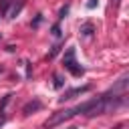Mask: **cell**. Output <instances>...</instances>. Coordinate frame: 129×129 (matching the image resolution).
<instances>
[{
    "label": "cell",
    "instance_id": "6",
    "mask_svg": "<svg viewBox=\"0 0 129 129\" xmlns=\"http://www.w3.org/2000/svg\"><path fill=\"white\" fill-rule=\"evenodd\" d=\"M52 79H54V83H52V85H54V89H60V87L64 85V83H62V77H60V75H54Z\"/></svg>",
    "mask_w": 129,
    "mask_h": 129
},
{
    "label": "cell",
    "instance_id": "4",
    "mask_svg": "<svg viewBox=\"0 0 129 129\" xmlns=\"http://www.w3.org/2000/svg\"><path fill=\"white\" fill-rule=\"evenodd\" d=\"M79 32H81V36L91 38V36H93V32H95V24H93V22H85V24H81Z\"/></svg>",
    "mask_w": 129,
    "mask_h": 129
},
{
    "label": "cell",
    "instance_id": "2",
    "mask_svg": "<svg viewBox=\"0 0 129 129\" xmlns=\"http://www.w3.org/2000/svg\"><path fill=\"white\" fill-rule=\"evenodd\" d=\"M89 91H91V85L69 89V91H64V95H62V97H58V103H64V101H69V99H75V97H79V95H85V93H89Z\"/></svg>",
    "mask_w": 129,
    "mask_h": 129
},
{
    "label": "cell",
    "instance_id": "10",
    "mask_svg": "<svg viewBox=\"0 0 129 129\" xmlns=\"http://www.w3.org/2000/svg\"><path fill=\"white\" fill-rule=\"evenodd\" d=\"M58 48H60V46H52V50H50V54H48V56H50V58H52V56H54V54H56V52H58Z\"/></svg>",
    "mask_w": 129,
    "mask_h": 129
},
{
    "label": "cell",
    "instance_id": "9",
    "mask_svg": "<svg viewBox=\"0 0 129 129\" xmlns=\"http://www.w3.org/2000/svg\"><path fill=\"white\" fill-rule=\"evenodd\" d=\"M97 4H99V0H89V2H87V8H95Z\"/></svg>",
    "mask_w": 129,
    "mask_h": 129
},
{
    "label": "cell",
    "instance_id": "11",
    "mask_svg": "<svg viewBox=\"0 0 129 129\" xmlns=\"http://www.w3.org/2000/svg\"><path fill=\"white\" fill-rule=\"evenodd\" d=\"M113 4H115V6H119V0H113Z\"/></svg>",
    "mask_w": 129,
    "mask_h": 129
},
{
    "label": "cell",
    "instance_id": "7",
    "mask_svg": "<svg viewBox=\"0 0 129 129\" xmlns=\"http://www.w3.org/2000/svg\"><path fill=\"white\" fill-rule=\"evenodd\" d=\"M22 6H24V2H22V0H18V6L14 4V8H12V12H10V16H16V14L20 12V8H22Z\"/></svg>",
    "mask_w": 129,
    "mask_h": 129
},
{
    "label": "cell",
    "instance_id": "3",
    "mask_svg": "<svg viewBox=\"0 0 129 129\" xmlns=\"http://www.w3.org/2000/svg\"><path fill=\"white\" fill-rule=\"evenodd\" d=\"M38 109H42L40 99H32V101H28V103L22 107V113H24V115H30V113H34V111H38Z\"/></svg>",
    "mask_w": 129,
    "mask_h": 129
},
{
    "label": "cell",
    "instance_id": "8",
    "mask_svg": "<svg viewBox=\"0 0 129 129\" xmlns=\"http://www.w3.org/2000/svg\"><path fill=\"white\" fill-rule=\"evenodd\" d=\"M52 34H54V36H60V26H58V24L52 26Z\"/></svg>",
    "mask_w": 129,
    "mask_h": 129
},
{
    "label": "cell",
    "instance_id": "13",
    "mask_svg": "<svg viewBox=\"0 0 129 129\" xmlns=\"http://www.w3.org/2000/svg\"><path fill=\"white\" fill-rule=\"evenodd\" d=\"M0 73H2V67H0Z\"/></svg>",
    "mask_w": 129,
    "mask_h": 129
},
{
    "label": "cell",
    "instance_id": "5",
    "mask_svg": "<svg viewBox=\"0 0 129 129\" xmlns=\"http://www.w3.org/2000/svg\"><path fill=\"white\" fill-rule=\"evenodd\" d=\"M67 14H69V4H64V6H62V8L58 10V22H60V20H62V18H64Z\"/></svg>",
    "mask_w": 129,
    "mask_h": 129
},
{
    "label": "cell",
    "instance_id": "1",
    "mask_svg": "<svg viewBox=\"0 0 129 129\" xmlns=\"http://www.w3.org/2000/svg\"><path fill=\"white\" fill-rule=\"evenodd\" d=\"M62 67L73 75V77H81L83 73H85V69L77 62V52H75V48L71 46V48H67V52L62 54Z\"/></svg>",
    "mask_w": 129,
    "mask_h": 129
},
{
    "label": "cell",
    "instance_id": "12",
    "mask_svg": "<svg viewBox=\"0 0 129 129\" xmlns=\"http://www.w3.org/2000/svg\"><path fill=\"white\" fill-rule=\"evenodd\" d=\"M69 129H77V127H69Z\"/></svg>",
    "mask_w": 129,
    "mask_h": 129
}]
</instances>
